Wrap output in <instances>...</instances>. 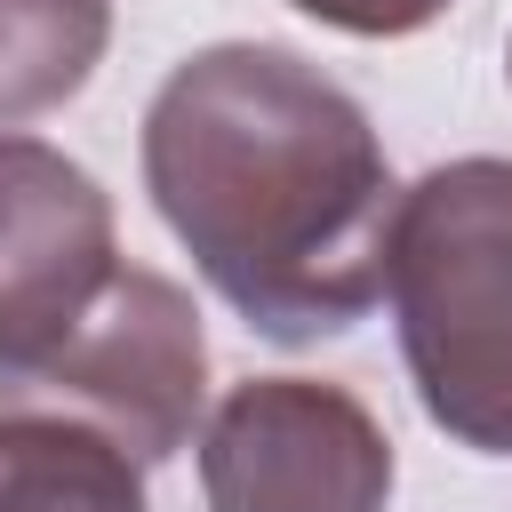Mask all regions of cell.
Listing matches in <instances>:
<instances>
[{"label":"cell","mask_w":512,"mask_h":512,"mask_svg":"<svg viewBox=\"0 0 512 512\" xmlns=\"http://www.w3.org/2000/svg\"><path fill=\"white\" fill-rule=\"evenodd\" d=\"M144 192L200 280L272 344H320L376 312L392 160L352 88L272 40L184 56L144 104Z\"/></svg>","instance_id":"6da1fadb"},{"label":"cell","mask_w":512,"mask_h":512,"mask_svg":"<svg viewBox=\"0 0 512 512\" xmlns=\"http://www.w3.org/2000/svg\"><path fill=\"white\" fill-rule=\"evenodd\" d=\"M0 512H144V464L88 424L0 408Z\"/></svg>","instance_id":"8992f818"},{"label":"cell","mask_w":512,"mask_h":512,"mask_svg":"<svg viewBox=\"0 0 512 512\" xmlns=\"http://www.w3.org/2000/svg\"><path fill=\"white\" fill-rule=\"evenodd\" d=\"M112 200L40 136H0V384L48 360L112 288Z\"/></svg>","instance_id":"5b68a950"},{"label":"cell","mask_w":512,"mask_h":512,"mask_svg":"<svg viewBox=\"0 0 512 512\" xmlns=\"http://www.w3.org/2000/svg\"><path fill=\"white\" fill-rule=\"evenodd\" d=\"M384 296L424 416L512 456V160H440L392 200Z\"/></svg>","instance_id":"7a4b0ae2"},{"label":"cell","mask_w":512,"mask_h":512,"mask_svg":"<svg viewBox=\"0 0 512 512\" xmlns=\"http://www.w3.org/2000/svg\"><path fill=\"white\" fill-rule=\"evenodd\" d=\"M288 8H304L312 24L352 32V40H400V32H424L448 0H288Z\"/></svg>","instance_id":"ba28073f"},{"label":"cell","mask_w":512,"mask_h":512,"mask_svg":"<svg viewBox=\"0 0 512 512\" xmlns=\"http://www.w3.org/2000/svg\"><path fill=\"white\" fill-rule=\"evenodd\" d=\"M208 400V336L200 312L176 280L120 264L112 288L96 296V312L24 376L0 384V408L24 416H64L104 432L120 456L136 464H168Z\"/></svg>","instance_id":"3957f363"},{"label":"cell","mask_w":512,"mask_h":512,"mask_svg":"<svg viewBox=\"0 0 512 512\" xmlns=\"http://www.w3.org/2000/svg\"><path fill=\"white\" fill-rule=\"evenodd\" d=\"M112 48V0H0V128L88 88Z\"/></svg>","instance_id":"52a82bcc"},{"label":"cell","mask_w":512,"mask_h":512,"mask_svg":"<svg viewBox=\"0 0 512 512\" xmlns=\"http://www.w3.org/2000/svg\"><path fill=\"white\" fill-rule=\"evenodd\" d=\"M504 64H512V48H504Z\"/></svg>","instance_id":"9c48e42d"},{"label":"cell","mask_w":512,"mask_h":512,"mask_svg":"<svg viewBox=\"0 0 512 512\" xmlns=\"http://www.w3.org/2000/svg\"><path fill=\"white\" fill-rule=\"evenodd\" d=\"M208 512H384L392 440L360 392L320 376H248L200 424Z\"/></svg>","instance_id":"277c9868"}]
</instances>
